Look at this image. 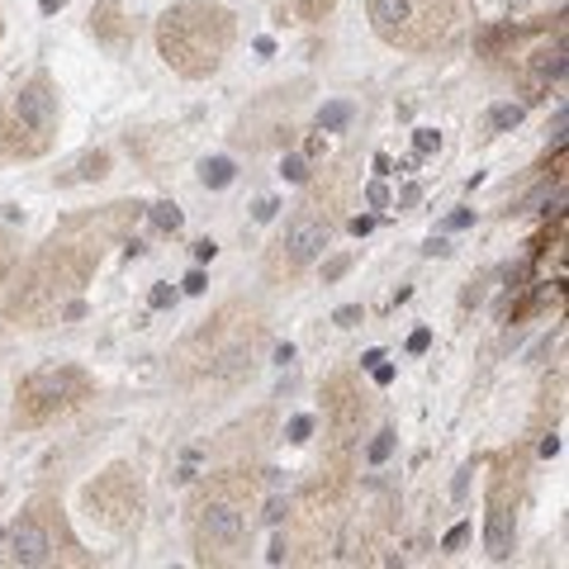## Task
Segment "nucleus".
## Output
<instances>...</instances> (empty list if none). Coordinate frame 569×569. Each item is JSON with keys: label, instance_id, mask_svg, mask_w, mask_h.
I'll return each mask as SVG.
<instances>
[{"label": "nucleus", "instance_id": "25", "mask_svg": "<svg viewBox=\"0 0 569 569\" xmlns=\"http://www.w3.org/2000/svg\"><path fill=\"white\" fill-rule=\"evenodd\" d=\"M413 142H418V157H427V152H437V148H441V133H437V129H418Z\"/></svg>", "mask_w": 569, "mask_h": 569}, {"label": "nucleus", "instance_id": "23", "mask_svg": "<svg viewBox=\"0 0 569 569\" xmlns=\"http://www.w3.org/2000/svg\"><path fill=\"white\" fill-rule=\"evenodd\" d=\"M351 271V257H332L328 266H323V284H332V280H342Z\"/></svg>", "mask_w": 569, "mask_h": 569}, {"label": "nucleus", "instance_id": "30", "mask_svg": "<svg viewBox=\"0 0 569 569\" xmlns=\"http://www.w3.org/2000/svg\"><path fill=\"white\" fill-rule=\"evenodd\" d=\"M309 432H313V418H295L290 422V441H309Z\"/></svg>", "mask_w": 569, "mask_h": 569}, {"label": "nucleus", "instance_id": "12", "mask_svg": "<svg viewBox=\"0 0 569 569\" xmlns=\"http://www.w3.org/2000/svg\"><path fill=\"white\" fill-rule=\"evenodd\" d=\"M370 403L361 395V385L347 370L323 380V422H328V460L332 466H351V451H356V437L366 427Z\"/></svg>", "mask_w": 569, "mask_h": 569}, {"label": "nucleus", "instance_id": "32", "mask_svg": "<svg viewBox=\"0 0 569 569\" xmlns=\"http://www.w3.org/2000/svg\"><path fill=\"white\" fill-rule=\"evenodd\" d=\"M213 252H219V242H213V238H200V242H194V257H200V261H213Z\"/></svg>", "mask_w": 569, "mask_h": 569}, {"label": "nucleus", "instance_id": "38", "mask_svg": "<svg viewBox=\"0 0 569 569\" xmlns=\"http://www.w3.org/2000/svg\"><path fill=\"white\" fill-rule=\"evenodd\" d=\"M0 29H6V20H0Z\"/></svg>", "mask_w": 569, "mask_h": 569}, {"label": "nucleus", "instance_id": "18", "mask_svg": "<svg viewBox=\"0 0 569 569\" xmlns=\"http://www.w3.org/2000/svg\"><path fill=\"white\" fill-rule=\"evenodd\" d=\"M152 219V228H162V233H176L181 228V209H176L171 200H162V204H152V209H142Z\"/></svg>", "mask_w": 569, "mask_h": 569}, {"label": "nucleus", "instance_id": "24", "mask_svg": "<svg viewBox=\"0 0 569 569\" xmlns=\"http://www.w3.org/2000/svg\"><path fill=\"white\" fill-rule=\"evenodd\" d=\"M361 318H366L361 305H347V309H337V313H332V323H337V328H356Z\"/></svg>", "mask_w": 569, "mask_h": 569}, {"label": "nucleus", "instance_id": "5", "mask_svg": "<svg viewBox=\"0 0 569 569\" xmlns=\"http://www.w3.org/2000/svg\"><path fill=\"white\" fill-rule=\"evenodd\" d=\"M238 43V14L213 0H176L157 20V52L186 81H204Z\"/></svg>", "mask_w": 569, "mask_h": 569}, {"label": "nucleus", "instance_id": "29", "mask_svg": "<svg viewBox=\"0 0 569 569\" xmlns=\"http://www.w3.org/2000/svg\"><path fill=\"white\" fill-rule=\"evenodd\" d=\"M427 347H432V332H427V328H418L413 337H408V351H413V356H422Z\"/></svg>", "mask_w": 569, "mask_h": 569}, {"label": "nucleus", "instance_id": "9", "mask_svg": "<svg viewBox=\"0 0 569 569\" xmlns=\"http://www.w3.org/2000/svg\"><path fill=\"white\" fill-rule=\"evenodd\" d=\"M91 395H96V376L86 366H71V361L43 366L14 389V427H48L67 413H77Z\"/></svg>", "mask_w": 569, "mask_h": 569}, {"label": "nucleus", "instance_id": "4", "mask_svg": "<svg viewBox=\"0 0 569 569\" xmlns=\"http://www.w3.org/2000/svg\"><path fill=\"white\" fill-rule=\"evenodd\" d=\"M351 167L337 162L328 167L323 176H313L305 200L295 204V213L284 219V228L271 238V247H266V261L261 271L271 284H290L309 271V266L323 257V247L332 242L337 223H342V204H347V186H351Z\"/></svg>", "mask_w": 569, "mask_h": 569}, {"label": "nucleus", "instance_id": "14", "mask_svg": "<svg viewBox=\"0 0 569 569\" xmlns=\"http://www.w3.org/2000/svg\"><path fill=\"white\" fill-rule=\"evenodd\" d=\"M332 10H337V0H276V14H280V24H295V29L323 24Z\"/></svg>", "mask_w": 569, "mask_h": 569}, {"label": "nucleus", "instance_id": "36", "mask_svg": "<svg viewBox=\"0 0 569 569\" xmlns=\"http://www.w3.org/2000/svg\"><path fill=\"white\" fill-rule=\"evenodd\" d=\"M271 213H276V200H261V204H257V219H261V223L271 219Z\"/></svg>", "mask_w": 569, "mask_h": 569}, {"label": "nucleus", "instance_id": "28", "mask_svg": "<svg viewBox=\"0 0 569 569\" xmlns=\"http://www.w3.org/2000/svg\"><path fill=\"white\" fill-rule=\"evenodd\" d=\"M171 299H176V290H171V284H157V290L148 295V305H152V309H167Z\"/></svg>", "mask_w": 569, "mask_h": 569}, {"label": "nucleus", "instance_id": "10", "mask_svg": "<svg viewBox=\"0 0 569 569\" xmlns=\"http://www.w3.org/2000/svg\"><path fill=\"white\" fill-rule=\"evenodd\" d=\"M142 508H148V489H142L138 470L123 466V460L110 470H100L91 485L81 489V512L100 531H110V537H129V531L142 522Z\"/></svg>", "mask_w": 569, "mask_h": 569}, {"label": "nucleus", "instance_id": "13", "mask_svg": "<svg viewBox=\"0 0 569 569\" xmlns=\"http://www.w3.org/2000/svg\"><path fill=\"white\" fill-rule=\"evenodd\" d=\"M91 33L110 48H129L133 43V20L123 14L119 0H96L91 6Z\"/></svg>", "mask_w": 569, "mask_h": 569}, {"label": "nucleus", "instance_id": "16", "mask_svg": "<svg viewBox=\"0 0 569 569\" xmlns=\"http://www.w3.org/2000/svg\"><path fill=\"white\" fill-rule=\"evenodd\" d=\"M351 119H356V104L351 100H332V104L318 110V129H323V133H342Z\"/></svg>", "mask_w": 569, "mask_h": 569}, {"label": "nucleus", "instance_id": "2", "mask_svg": "<svg viewBox=\"0 0 569 569\" xmlns=\"http://www.w3.org/2000/svg\"><path fill=\"white\" fill-rule=\"evenodd\" d=\"M266 351V313L252 299H228L171 356L176 385H238Z\"/></svg>", "mask_w": 569, "mask_h": 569}, {"label": "nucleus", "instance_id": "31", "mask_svg": "<svg viewBox=\"0 0 569 569\" xmlns=\"http://www.w3.org/2000/svg\"><path fill=\"white\" fill-rule=\"evenodd\" d=\"M370 228H376V213H361V219H351V233H356V238H366Z\"/></svg>", "mask_w": 569, "mask_h": 569}, {"label": "nucleus", "instance_id": "34", "mask_svg": "<svg viewBox=\"0 0 569 569\" xmlns=\"http://www.w3.org/2000/svg\"><path fill=\"white\" fill-rule=\"evenodd\" d=\"M470 219H475V213H470V209H456V213H451V219H447V228H470Z\"/></svg>", "mask_w": 569, "mask_h": 569}, {"label": "nucleus", "instance_id": "37", "mask_svg": "<svg viewBox=\"0 0 569 569\" xmlns=\"http://www.w3.org/2000/svg\"><path fill=\"white\" fill-rule=\"evenodd\" d=\"M62 6H67V0H39V10H43V14H58Z\"/></svg>", "mask_w": 569, "mask_h": 569}, {"label": "nucleus", "instance_id": "27", "mask_svg": "<svg viewBox=\"0 0 569 569\" xmlns=\"http://www.w3.org/2000/svg\"><path fill=\"white\" fill-rule=\"evenodd\" d=\"M366 204H370V209H385V204H389L385 181H370V186H366Z\"/></svg>", "mask_w": 569, "mask_h": 569}, {"label": "nucleus", "instance_id": "15", "mask_svg": "<svg viewBox=\"0 0 569 569\" xmlns=\"http://www.w3.org/2000/svg\"><path fill=\"white\" fill-rule=\"evenodd\" d=\"M110 176V152H86L77 167L58 176V186H81V181H104Z\"/></svg>", "mask_w": 569, "mask_h": 569}, {"label": "nucleus", "instance_id": "26", "mask_svg": "<svg viewBox=\"0 0 569 569\" xmlns=\"http://www.w3.org/2000/svg\"><path fill=\"white\" fill-rule=\"evenodd\" d=\"M284 181H309L305 157H284Z\"/></svg>", "mask_w": 569, "mask_h": 569}, {"label": "nucleus", "instance_id": "20", "mask_svg": "<svg viewBox=\"0 0 569 569\" xmlns=\"http://www.w3.org/2000/svg\"><path fill=\"white\" fill-rule=\"evenodd\" d=\"M14 261H20V242H14L6 228H0V284L10 280V271H14Z\"/></svg>", "mask_w": 569, "mask_h": 569}, {"label": "nucleus", "instance_id": "21", "mask_svg": "<svg viewBox=\"0 0 569 569\" xmlns=\"http://www.w3.org/2000/svg\"><path fill=\"white\" fill-rule=\"evenodd\" d=\"M389 451H395V432H380L376 441H370L366 460H370V466H385V460H389Z\"/></svg>", "mask_w": 569, "mask_h": 569}, {"label": "nucleus", "instance_id": "22", "mask_svg": "<svg viewBox=\"0 0 569 569\" xmlns=\"http://www.w3.org/2000/svg\"><path fill=\"white\" fill-rule=\"evenodd\" d=\"M466 541H470V522H456L447 537H441V550H447V556H456V550L466 546Z\"/></svg>", "mask_w": 569, "mask_h": 569}, {"label": "nucleus", "instance_id": "11", "mask_svg": "<svg viewBox=\"0 0 569 569\" xmlns=\"http://www.w3.org/2000/svg\"><path fill=\"white\" fill-rule=\"evenodd\" d=\"M522 485H527V451L512 447L493 460L489 475V518H485V550L489 560L512 556V531H518V508H522Z\"/></svg>", "mask_w": 569, "mask_h": 569}, {"label": "nucleus", "instance_id": "17", "mask_svg": "<svg viewBox=\"0 0 569 569\" xmlns=\"http://www.w3.org/2000/svg\"><path fill=\"white\" fill-rule=\"evenodd\" d=\"M233 176H238V167L228 162V157H209V162L200 167V181H204L209 190H223V186H233Z\"/></svg>", "mask_w": 569, "mask_h": 569}, {"label": "nucleus", "instance_id": "35", "mask_svg": "<svg viewBox=\"0 0 569 569\" xmlns=\"http://www.w3.org/2000/svg\"><path fill=\"white\" fill-rule=\"evenodd\" d=\"M186 295H204V276H200V271L186 276Z\"/></svg>", "mask_w": 569, "mask_h": 569}, {"label": "nucleus", "instance_id": "8", "mask_svg": "<svg viewBox=\"0 0 569 569\" xmlns=\"http://www.w3.org/2000/svg\"><path fill=\"white\" fill-rule=\"evenodd\" d=\"M58 119H62L58 86H52L48 71H39V77H29L20 91L10 96L6 114H0V152L14 157V162H33V157L52 152Z\"/></svg>", "mask_w": 569, "mask_h": 569}, {"label": "nucleus", "instance_id": "3", "mask_svg": "<svg viewBox=\"0 0 569 569\" xmlns=\"http://www.w3.org/2000/svg\"><path fill=\"white\" fill-rule=\"evenodd\" d=\"M261 508V475L257 470H219L209 475L190 498V546L200 565H233L242 560Z\"/></svg>", "mask_w": 569, "mask_h": 569}, {"label": "nucleus", "instance_id": "1", "mask_svg": "<svg viewBox=\"0 0 569 569\" xmlns=\"http://www.w3.org/2000/svg\"><path fill=\"white\" fill-rule=\"evenodd\" d=\"M142 209L148 204L114 200V204L71 213L62 228H52V238L33 252L20 284L0 305V337H24V332H43L52 323H62V309L86 295V284L104 266V252L114 242H129Z\"/></svg>", "mask_w": 569, "mask_h": 569}, {"label": "nucleus", "instance_id": "19", "mask_svg": "<svg viewBox=\"0 0 569 569\" xmlns=\"http://www.w3.org/2000/svg\"><path fill=\"white\" fill-rule=\"evenodd\" d=\"M522 123V104H498V110L489 114V133H508Z\"/></svg>", "mask_w": 569, "mask_h": 569}, {"label": "nucleus", "instance_id": "7", "mask_svg": "<svg viewBox=\"0 0 569 569\" xmlns=\"http://www.w3.org/2000/svg\"><path fill=\"white\" fill-rule=\"evenodd\" d=\"M370 29L399 52H432L451 39L466 0H366Z\"/></svg>", "mask_w": 569, "mask_h": 569}, {"label": "nucleus", "instance_id": "6", "mask_svg": "<svg viewBox=\"0 0 569 569\" xmlns=\"http://www.w3.org/2000/svg\"><path fill=\"white\" fill-rule=\"evenodd\" d=\"M6 560L10 565H29V569H43V565H91V550H86L77 541V531H71L62 498L58 493H39L20 512V522L10 527Z\"/></svg>", "mask_w": 569, "mask_h": 569}, {"label": "nucleus", "instance_id": "33", "mask_svg": "<svg viewBox=\"0 0 569 569\" xmlns=\"http://www.w3.org/2000/svg\"><path fill=\"white\" fill-rule=\"evenodd\" d=\"M370 376H376V385H389V380H395V366H385V361H376V366H370Z\"/></svg>", "mask_w": 569, "mask_h": 569}]
</instances>
